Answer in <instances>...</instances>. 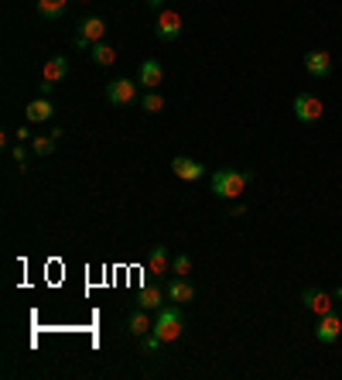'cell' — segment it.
I'll use <instances>...</instances> for the list:
<instances>
[{
	"instance_id": "obj_8",
	"label": "cell",
	"mask_w": 342,
	"mask_h": 380,
	"mask_svg": "<svg viewBox=\"0 0 342 380\" xmlns=\"http://www.w3.org/2000/svg\"><path fill=\"white\" fill-rule=\"evenodd\" d=\"M339 336H342V319H339V315H336V312H329V315H318L315 339H318L322 346H332Z\"/></svg>"
},
{
	"instance_id": "obj_17",
	"label": "cell",
	"mask_w": 342,
	"mask_h": 380,
	"mask_svg": "<svg viewBox=\"0 0 342 380\" xmlns=\"http://www.w3.org/2000/svg\"><path fill=\"white\" fill-rule=\"evenodd\" d=\"M165 295H168V292H161L158 285H144V288L137 292V305L147 308V312H158V308L165 305Z\"/></svg>"
},
{
	"instance_id": "obj_28",
	"label": "cell",
	"mask_w": 342,
	"mask_h": 380,
	"mask_svg": "<svg viewBox=\"0 0 342 380\" xmlns=\"http://www.w3.org/2000/svg\"><path fill=\"white\" fill-rule=\"evenodd\" d=\"M55 86H58V83H48V79H44V83H42V96H51V89H55Z\"/></svg>"
},
{
	"instance_id": "obj_18",
	"label": "cell",
	"mask_w": 342,
	"mask_h": 380,
	"mask_svg": "<svg viewBox=\"0 0 342 380\" xmlns=\"http://www.w3.org/2000/svg\"><path fill=\"white\" fill-rule=\"evenodd\" d=\"M69 10V0H38V14L44 21H62Z\"/></svg>"
},
{
	"instance_id": "obj_14",
	"label": "cell",
	"mask_w": 342,
	"mask_h": 380,
	"mask_svg": "<svg viewBox=\"0 0 342 380\" xmlns=\"http://www.w3.org/2000/svg\"><path fill=\"white\" fill-rule=\"evenodd\" d=\"M151 326H154V319H151V315H147V308H140V305H137V308L127 315V333H130V336H147V333H151Z\"/></svg>"
},
{
	"instance_id": "obj_19",
	"label": "cell",
	"mask_w": 342,
	"mask_h": 380,
	"mask_svg": "<svg viewBox=\"0 0 342 380\" xmlns=\"http://www.w3.org/2000/svg\"><path fill=\"white\" fill-rule=\"evenodd\" d=\"M62 137V130H51V134H42V137H31V151L38 155V158H48L51 151H55V141Z\"/></svg>"
},
{
	"instance_id": "obj_9",
	"label": "cell",
	"mask_w": 342,
	"mask_h": 380,
	"mask_svg": "<svg viewBox=\"0 0 342 380\" xmlns=\"http://www.w3.org/2000/svg\"><path fill=\"white\" fill-rule=\"evenodd\" d=\"M161 79H165L161 62H158V58H144V62H140V72H137V83L144 86V89H158Z\"/></svg>"
},
{
	"instance_id": "obj_22",
	"label": "cell",
	"mask_w": 342,
	"mask_h": 380,
	"mask_svg": "<svg viewBox=\"0 0 342 380\" xmlns=\"http://www.w3.org/2000/svg\"><path fill=\"white\" fill-rule=\"evenodd\" d=\"M192 271V257L188 253H178L174 260H171V274H178V278H185Z\"/></svg>"
},
{
	"instance_id": "obj_5",
	"label": "cell",
	"mask_w": 342,
	"mask_h": 380,
	"mask_svg": "<svg viewBox=\"0 0 342 380\" xmlns=\"http://www.w3.org/2000/svg\"><path fill=\"white\" fill-rule=\"evenodd\" d=\"M137 86L140 83H130V79H110L106 83V103H113V106L137 103Z\"/></svg>"
},
{
	"instance_id": "obj_29",
	"label": "cell",
	"mask_w": 342,
	"mask_h": 380,
	"mask_svg": "<svg viewBox=\"0 0 342 380\" xmlns=\"http://www.w3.org/2000/svg\"><path fill=\"white\" fill-rule=\"evenodd\" d=\"M336 298H339V301H342V285H339V288H336Z\"/></svg>"
},
{
	"instance_id": "obj_21",
	"label": "cell",
	"mask_w": 342,
	"mask_h": 380,
	"mask_svg": "<svg viewBox=\"0 0 342 380\" xmlns=\"http://www.w3.org/2000/svg\"><path fill=\"white\" fill-rule=\"evenodd\" d=\"M140 106H144V113H161V110H165V100H161L158 89H147V93L140 96Z\"/></svg>"
},
{
	"instance_id": "obj_20",
	"label": "cell",
	"mask_w": 342,
	"mask_h": 380,
	"mask_svg": "<svg viewBox=\"0 0 342 380\" xmlns=\"http://www.w3.org/2000/svg\"><path fill=\"white\" fill-rule=\"evenodd\" d=\"M89 52H92V62H96V65H103V69L117 62V48H113V45H106V42H96Z\"/></svg>"
},
{
	"instance_id": "obj_6",
	"label": "cell",
	"mask_w": 342,
	"mask_h": 380,
	"mask_svg": "<svg viewBox=\"0 0 342 380\" xmlns=\"http://www.w3.org/2000/svg\"><path fill=\"white\" fill-rule=\"evenodd\" d=\"M154 35H158V42H178V35H181V14L178 10H161L158 14V24H154Z\"/></svg>"
},
{
	"instance_id": "obj_7",
	"label": "cell",
	"mask_w": 342,
	"mask_h": 380,
	"mask_svg": "<svg viewBox=\"0 0 342 380\" xmlns=\"http://www.w3.org/2000/svg\"><path fill=\"white\" fill-rule=\"evenodd\" d=\"M304 69H308L311 79H329V72H332V55H329L325 48H311V52L304 55Z\"/></svg>"
},
{
	"instance_id": "obj_26",
	"label": "cell",
	"mask_w": 342,
	"mask_h": 380,
	"mask_svg": "<svg viewBox=\"0 0 342 380\" xmlns=\"http://www.w3.org/2000/svg\"><path fill=\"white\" fill-rule=\"evenodd\" d=\"M243 212H247L243 209V203H233V206H229V216H243Z\"/></svg>"
},
{
	"instance_id": "obj_4",
	"label": "cell",
	"mask_w": 342,
	"mask_h": 380,
	"mask_svg": "<svg viewBox=\"0 0 342 380\" xmlns=\"http://www.w3.org/2000/svg\"><path fill=\"white\" fill-rule=\"evenodd\" d=\"M322 113H325V106H322L318 96H311V93H298L295 96V117H298L301 124H318Z\"/></svg>"
},
{
	"instance_id": "obj_12",
	"label": "cell",
	"mask_w": 342,
	"mask_h": 380,
	"mask_svg": "<svg viewBox=\"0 0 342 380\" xmlns=\"http://www.w3.org/2000/svg\"><path fill=\"white\" fill-rule=\"evenodd\" d=\"M301 305H304L308 312H315V315H329V312H332V298L325 295V292H318V288L301 292Z\"/></svg>"
},
{
	"instance_id": "obj_1",
	"label": "cell",
	"mask_w": 342,
	"mask_h": 380,
	"mask_svg": "<svg viewBox=\"0 0 342 380\" xmlns=\"http://www.w3.org/2000/svg\"><path fill=\"white\" fill-rule=\"evenodd\" d=\"M254 171H236V168H219L213 171V196L219 199H240V192L254 182Z\"/></svg>"
},
{
	"instance_id": "obj_15",
	"label": "cell",
	"mask_w": 342,
	"mask_h": 380,
	"mask_svg": "<svg viewBox=\"0 0 342 380\" xmlns=\"http://www.w3.org/2000/svg\"><path fill=\"white\" fill-rule=\"evenodd\" d=\"M147 274H171V257H168V247H151V253H147Z\"/></svg>"
},
{
	"instance_id": "obj_30",
	"label": "cell",
	"mask_w": 342,
	"mask_h": 380,
	"mask_svg": "<svg viewBox=\"0 0 342 380\" xmlns=\"http://www.w3.org/2000/svg\"><path fill=\"white\" fill-rule=\"evenodd\" d=\"M76 3H89V0H76Z\"/></svg>"
},
{
	"instance_id": "obj_13",
	"label": "cell",
	"mask_w": 342,
	"mask_h": 380,
	"mask_svg": "<svg viewBox=\"0 0 342 380\" xmlns=\"http://www.w3.org/2000/svg\"><path fill=\"white\" fill-rule=\"evenodd\" d=\"M165 292H168V298L174 301V305H188V301L195 298V288L188 285V278H178V274L168 281V288H165Z\"/></svg>"
},
{
	"instance_id": "obj_25",
	"label": "cell",
	"mask_w": 342,
	"mask_h": 380,
	"mask_svg": "<svg viewBox=\"0 0 342 380\" xmlns=\"http://www.w3.org/2000/svg\"><path fill=\"white\" fill-rule=\"evenodd\" d=\"M14 137H17V141H31V130H28V127H17V134H14Z\"/></svg>"
},
{
	"instance_id": "obj_11",
	"label": "cell",
	"mask_w": 342,
	"mask_h": 380,
	"mask_svg": "<svg viewBox=\"0 0 342 380\" xmlns=\"http://www.w3.org/2000/svg\"><path fill=\"white\" fill-rule=\"evenodd\" d=\"M171 171L181 178V182H199L202 175H206V165H199V161H192V158H171Z\"/></svg>"
},
{
	"instance_id": "obj_16",
	"label": "cell",
	"mask_w": 342,
	"mask_h": 380,
	"mask_svg": "<svg viewBox=\"0 0 342 380\" xmlns=\"http://www.w3.org/2000/svg\"><path fill=\"white\" fill-rule=\"evenodd\" d=\"M65 76H69V58H65V55H51V58L44 62L42 79H48V83H62Z\"/></svg>"
},
{
	"instance_id": "obj_27",
	"label": "cell",
	"mask_w": 342,
	"mask_h": 380,
	"mask_svg": "<svg viewBox=\"0 0 342 380\" xmlns=\"http://www.w3.org/2000/svg\"><path fill=\"white\" fill-rule=\"evenodd\" d=\"M147 7H151L154 14H161V7H165V0H147Z\"/></svg>"
},
{
	"instance_id": "obj_24",
	"label": "cell",
	"mask_w": 342,
	"mask_h": 380,
	"mask_svg": "<svg viewBox=\"0 0 342 380\" xmlns=\"http://www.w3.org/2000/svg\"><path fill=\"white\" fill-rule=\"evenodd\" d=\"M161 346H165V342H161V339L154 336V333H147V336H140V349H144V353H158Z\"/></svg>"
},
{
	"instance_id": "obj_10",
	"label": "cell",
	"mask_w": 342,
	"mask_h": 380,
	"mask_svg": "<svg viewBox=\"0 0 342 380\" xmlns=\"http://www.w3.org/2000/svg\"><path fill=\"white\" fill-rule=\"evenodd\" d=\"M24 117H28V124H48V120L55 117V106H51L48 96H38V100H31V103L24 106Z\"/></svg>"
},
{
	"instance_id": "obj_3",
	"label": "cell",
	"mask_w": 342,
	"mask_h": 380,
	"mask_svg": "<svg viewBox=\"0 0 342 380\" xmlns=\"http://www.w3.org/2000/svg\"><path fill=\"white\" fill-rule=\"evenodd\" d=\"M106 38V21L103 17H96V14H89L79 21V28H76V52H86V48H92L96 42H103Z\"/></svg>"
},
{
	"instance_id": "obj_23",
	"label": "cell",
	"mask_w": 342,
	"mask_h": 380,
	"mask_svg": "<svg viewBox=\"0 0 342 380\" xmlns=\"http://www.w3.org/2000/svg\"><path fill=\"white\" fill-rule=\"evenodd\" d=\"M10 155H14V161H17V168H21V175H24V171H28V148H24V141H17Z\"/></svg>"
},
{
	"instance_id": "obj_2",
	"label": "cell",
	"mask_w": 342,
	"mask_h": 380,
	"mask_svg": "<svg viewBox=\"0 0 342 380\" xmlns=\"http://www.w3.org/2000/svg\"><path fill=\"white\" fill-rule=\"evenodd\" d=\"M151 333L161 339V342H174V339H181V333H185V315H181V308H178V305H161L158 315H154Z\"/></svg>"
}]
</instances>
